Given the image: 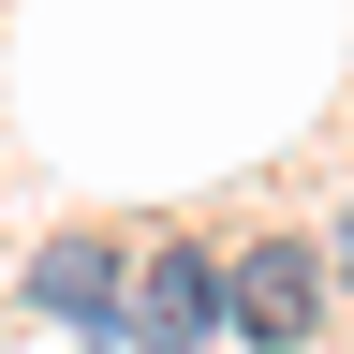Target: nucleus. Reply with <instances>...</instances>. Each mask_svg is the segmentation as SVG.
Masks as SVG:
<instances>
[{"mask_svg": "<svg viewBox=\"0 0 354 354\" xmlns=\"http://www.w3.org/2000/svg\"><path fill=\"white\" fill-rule=\"evenodd\" d=\"M104 295H118V251H104V236H44L30 310H74V325H104Z\"/></svg>", "mask_w": 354, "mask_h": 354, "instance_id": "7ed1b4c3", "label": "nucleus"}, {"mask_svg": "<svg viewBox=\"0 0 354 354\" xmlns=\"http://www.w3.org/2000/svg\"><path fill=\"white\" fill-rule=\"evenodd\" d=\"M221 310H236L251 339H310V325H325V266H310L295 236H266V251H236V281H221Z\"/></svg>", "mask_w": 354, "mask_h": 354, "instance_id": "f03ea898", "label": "nucleus"}, {"mask_svg": "<svg viewBox=\"0 0 354 354\" xmlns=\"http://www.w3.org/2000/svg\"><path fill=\"white\" fill-rule=\"evenodd\" d=\"M118 325L148 339V354H192V339L221 325V266H207V251H148V266H133V310H118Z\"/></svg>", "mask_w": 354, "mask_h": 354, "instance_id": "f257e3e1", "label": "nucleus"}, {"mask_svg": "<svg viewBox=\"0 0 354 354\" xmlns=\"http://www.w3.org/2000/svg\"><path fill=\"white\" fill-rule=\"evenodd\" d=\"M339 266H354V221H339Z\"/></svg>", "mask_w": 354, "mask_h": 354, "instance_id": "20e7f679", "label": "nucleus"}]
</instances>
